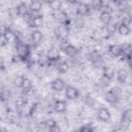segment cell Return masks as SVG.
I'll list each match as a JSON object with an SVG mask.
<instances>
[{"label": "cell", "instance_id": "obj_10", "mask_svg": "<svg viewBox=\"0 0 132 132\" xmlns=\"http://www.w3.org/2000/svg\"><path fill=\"white\" fill-rule=\"evenodd\" d=\"M67 104L64 101H57L54 105L55 110L57 112L61 113L64 112L66 110Z\"/></svg>", "mask_w": 132, "mask_h": 132}, {"label": "cell", "instance_id": "obj_25", "mask_svg": "<svg viewBox=\"0 0 132 132\" xmlns=\"http://www.w3.org/2000/svg\"><path fill=\"white\" fill-rule=\"evenodd\" d=\"M58 34L61 38L66 37L68 34L67 29L65 28H61L58 31Z\"/></svg>", "mask_w": 132, "mask_h": 132}, {"label": "cell", "instance_id": "obj_8", "mask_svg": "<svg viewBox=\"0 0 132 132\" xmlns=\"http://www.w3.org/2000/svg\"><path fill=\"white\" fill-rule=\"evenodd\" d=\"M128 73L127 71L124 69H120L117 73L118 80L121 83H124L127 78Z\"/></svg>", "mask_w": 132, "mask_h": 132}, {"label": "cell", "instance_id": "obj_7", "mask_svg": "<svg viewBox=\"0 0 132 132\" xmlns=\"http://www.w3.org/2000/svg\"><path fill=\"white\" fill-rule=\"evenodd\" d=\"M64 52L69 57H73L77 54V49L73 45L68 44L64 47Z\"/></svg>", "mask_w": 132, "mask_h": 132}, {"label": "cell", "instance_id": "obj_16", "mask_svg": "<svg viewBox=\"0 0 132 132\" xmlns=\"http://www.w3.org/2000/svg\"><path fill=\"white\" fill-rule=\"evenodd\" d=\"M17 12L18 13L23 16H25L28 14L27 7L25 5V3H21L17 7Z\"/></svg>", "mask_w": 132, "mask_h": 132}, {"label": "cell", "instance_id": "obj_6", "mask_svg": "<svg viewBox=\"0 0 132 132\" xmlns=\"http://www.w3.org/2000/svg\"><path fill=\"white\" fill-rule=\"evenodd\" d=\"M98 117L101 121L106 122L110 119V113L107 109L105 108H102L99 110Z\"/></svg>", "mask_w": 132, "mask_h": 132}, {"label": "cell", "instance_id": "obj_12", "mask_svg": "<svg viewBox=\"0 0 132 132\" xmlns=\"http://www.w3.org/2000/svg\"><path fill=\"white\" fill-rule=\"evenodd\" d=\"M89 10L88 6L85 4H80L77 8V13L79 15L84 16L86 15Z\"/></svg>", "mask_w": 132, "mask_h": 132}, {"label": "cell", "instance_id": "obj_15", "mask_svg": "<svg viewBox=\"0 0 132 132\" xmlns=\"http://www.w3.org/2000/svg\"><path fill=\"white\" fill-rule=\"evenodd\" d=\"M29 8L34 12H38L42 8V4L38 1H31L29 5Z\"/></svg>", "mask_w": 132, "mask_h": 132}, {"label": "cell", "instance_id": "obj_21", "mask_svg": "<svg viewBox=\"0 0 132 132\" xmlns=\"http://www.w3.org/2000/svg\"><path fill=\"white\" fill-rule=\"evenodd\" d=\"M31 85L30 80L28 78H25L23 83L22 87L24 91H29L31 88Z\"/></svg>", "mask_w": 132, "mask_h": 132}, {"label": "cell", "instance_id": "obj_19", "mask_svg": "<svg viewBox=\"0 0 132 132\" xmlns=\"http://www.w3.org/2000/svg\"><path fill=\"white\" fill-rule=\"evenodd\" d=\"M24 78L22 76H16L13 81V84L14 86L17 88H22Z\"/></svg>", "mask_w": 132, "mask_h": 132}, {"label": "cell", "instance_id": "obj_11", "mask_svg": "<svg viewBox=\"0 0 132 132\" xmlns=\"http://www.w3.org/2000/svg\"><path fill=\"white\" fill-rule=\"evenodd\" d=\"M111 18L112 16L111 14L107 11H103L100 14V19L101 21L105 24H109L111 20Z\"/></svg>", "mask_w": 132, "mask_h": 132}, {"label": "cell", "instance_id": "obj_22", "mask_svg": "<svg viewBox=\"0 0 132 132\" xmlns=\"http://www.w3.org/2000/svg\"><path fill=\"white\" fill-rule=\"evenodd\" d=\"M58 66V71L62 73L66 72L69 68V65L66 62L61 63Z\"/></svg>", "mask_w": 132, "mask_h": 132}, {"label": "cell", "instance_id": "obj_27", "mask_svg": "<svg viewBox=\"0 0 132 132\" xmlns=\"http://www.w3.org/2000/svg\"><path fill=\"white\" fill-rule=\"evenodd\" d=\"M80 131H84V132H90V131H93V130L91 128L89 127L88 126H84V127L80 128Z\"/></svg>", "mask_w": 132, "mask_h": 132}, {"label": "cell", "instance_id": "obj_18", "mask_svg": "<svg viewBox=\"0 0 132 132\" xmlns=\"http://www.w3.org/2000/svg\"><path fill=\"white\" fill-rule=\"evenodd\" d=\"M43 24V18L41 15H38L35 17L31 21V25L32 27H39Z\"/></svg>", "mask_w": 132, "mask_h": 132}, {"label": "cell", "instance_id": "obj_24", "mask_svg": "<svg viewBox=\"0 0 132 132\" xmlns=\"http://www.w3.org/2000/svg\"><path fill=\"white\" fill-rule=\"evenodd\" d=\"M92 5L94 9H99L102 6V2L100 1H93L92 2Z\"/></svg>", "mask_w": 132, "mask_h": 132}, {"label": "cell", "instance_id": "obj_20", "mask_svg": "<svg viewBox=\"0 0 132 132\" xmlns=\"http://www.w3.org/2000/svg\"><path fill=\"white\" fill-rule=\"evenodd\" d=\"M49 5L52 9L57 10L60 8L61 3L59 1H52L49 2Z\"/></svg>", "mask_w": 132, "mask_h": 132}, {"label": "cell", "instance_id": "obj_14", "mask_svg": "<svg viewBox=\"0 0 132 132\" xmlns=\"http://www.w3.org/2000/svg\"><path fill=\"white\" fill-rule=\"evenodd\" d=\"M118 31L120 34L123 36L128 35L130 32V28L125 23L121 24L118 28Z\"/></svg>", "mask_w": 132, "mask_h": 132}, {"label": "cell", "instance_id": "obj_9", "mask_svg": "<svg viewBox=\"0 0 132 132\" xmlns=\"http://www.w3.org/2000/svg\"><path fill=\"white\" fill-rule=\"evenodd\" d=\"M109 51L112 55L116 57L120 56L122 53V48L119 45L117 44H112L110 45Z\"/></svg>", "mask_w": 132, "mask_h": 132}, {"label": "cell", "instance_id": "obj_26", "mask_svg": "<svg viewBox=\"0 0 132 132\" xmlns=\"http://www.w3.org/2000/svg\"><path fill=\"white\" fill-rule=\"evenodd\" d=\"M61 130L60 128L56 125H54L50 127H49V131H52V132H58L60 131Z\"/></svg>", "mask_w": 132, "mask_h": 132}, {"label": "cell", "instance_id": "obj_17", "mask_svg": "<svg viewBox=\"0 0 132 132\" xmlns=\"http://www.w3.org/2000/svg\"><path fill=\"white\" fill-rule=\"evenodd\" d=\"M42 38V35L41 32L39 30L34 31L31 34V38L33 42L35 43H38L40 42Z\"/></svg>", "mask_w": 132, "mask_h": 132}, {"label": "cell", "instance_id": "obj_5", "mask_svg": "<svg viewBox=\"0 0 132 132\" xmlns=\"http://www.w3.org/2000/svg\"><path fill=\"white\" fill-rule=\"evenodd\" d=\"M65 95L69 100H73L78 96V91L74 87L69 86L66 88Z\"/></svg>", "mask_w": 132, "mask_h": 132}, {"label": "cell", "instance_id": "obj_13", "mask_svg": "<svg viewBox=\"0 0 132 132\" xmlns=\"http://www.w3.org/2000/svg\"><path fill=\"white\" fill-rule=\"evenodd\" d=\"M103 74L104 77L107 79L110 80L114 77V72L113 69L110 67H105L104 69Z\"/></svg>", "mask_w": 132, "mask_h": 132}, {"label": "cell", "instance_id": "obj_4", "mask_svg": "<svg viewBox=\"0 0 132 132\" xmlns=\"http://www.w3.org/2000/svg\"><path fill=\"white\" fill-rule=\"evenodd\" d=\"M52 88L56 91H61L64 87V82L60 78H56L51 82Z\"/></svg>", "mask_w": 132, "mask_h": 132}, {"label": "cell", "instance_id": "obj_23", "mask_svg": "<svg viewBox=\"0 0 132 132\" xmlns=\"http://www.w3.org/2000/svg\"><path fill=\"white\" fill-rule=\"evenodd\" d=\"M9 39L7 35H1V41L0 44L1 46H5L8 42Z\"/></svg>", "mask_w": 132, "mask_h": 132}, {"label": "cell", "instance_id": "obj_1", "mask_svg": "<svg viewBox=\"0 0 132 132\" xmlns=\"http://www.w3.org/2000/svg\"><path fill=\"white\" fill-rule=\"evenodd\" d=\"M122 93V89L118 87H114L109 90L105 94V99L110 104L116 103L120 99Z\"/></svg>", "mask_w": 132, "mask_h": 132}, {"label": "cell", "instance_id": "obj_3", "mask_svg": "<svg viewBox=\"0 0 132 132\" xmlns=\"http://www.w3.org/2000/svg\"><path fill=\"white\" fill-rule=\"evenodd\" d=\"M131 121V110L129 108L126 110L122 115L121 124L123 127H129Z\"/></svg>", "mask_w": 132, "mask_h": 132}, {"label": "cell", "instance_id": "obj_2", "mask_svg": "<svg viewBox=\"0 0 132 132\" xmlns=\"http://www.w3.org/2000/svg\"><path fill=\"white\" fill-rule=\"evenodd\" d=\"M16 52L20 58L24 59L26 58L29 54V48L28 46L26 44H20L17 46Z\"/></svg>", "mask_w": 132, "mask_h": 132}]
</instances>
